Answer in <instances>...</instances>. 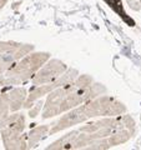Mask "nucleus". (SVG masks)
<instances>
[{
    "label": "nucleus",
    "instance_id": "f257e3e1",
    "mask_svg": "<svg viewBox=\"0 0 141 150\" xmlns=\"http://www.w3.org/2000/svg\"><path fill=\"white\" fill-rule=\"evenodd\" d=\"M105 93L106 88L100 83H92L89 88H82L75 79L71 84L58 88L48 94V99L44 104L41 118L49 119L60 115L89 100L104 95Z\"/></svg>",
    "mask_w": 141,
    "mask_h": 150
},
{
    "label": "nucleus",
    "instance_id": "f03ea898",
    "mask_svg": "<svg viewBox=\"0 0 141 150\" xmlns=\"http://www.w3.org/2000/svg\"><path fill=\"white\" fill-rule=\"evenodd\" d=\"M50 56L51 55L46 51H37V53L31 51L19 60L6 73L0 75V85H19L29 79H32L37 70L50 59Z\"/></svg>",
    "mask_w": 141,
    "mask_h": 150
},
{
    "label": "nucleus",
    "instance_id": "7ed1b4c3",
    "mask_svg": "<svg viewBox=\"0 0 141 150\" xmlns=\"http://www.w3.org/2000/svg\"><path fill=\"white\" fill-rule=\"evenodd\" d=\"M78 76H79V71H78V70L70 68V69L65 70V71L60 75L58 79H55L54 81L48 83V84H43V85L34 86V89L30 91V94L26 98L24 108H26V109H30V108L34 105V103L39 100L40 98H43L44 95H48L49 93L54 91L55 89H58V88H61V86L68 85V84H71Z\"/></svg>",
    "mask_w": 141,
    "mask_h": 150
},
{
    "label": "nucleus",
    "instance_id": "20e7f679",
    "mask_svg": "<svg viewBox=\"0 0 141 150\" xmlns=\"http://www.w3.org/2000/svg\"><path fill=\"white\" fill-rule=\"evenodd\" d=\"M68 69L66 64L63 63L59 59H49L43 67H41L37 73L32 76L31 83L32 85H43V84H48L58 79L65 70Z\"/></svg>",
    "mask_w": 141,
    "mask_h": 150
},
{
    "label": "nucleus",
    "instance_id": "39448f33",
    "mask_svg": "<svg viewBox=\"0 0 141 150\" xmlns=\"http://www.w3.org/2000/svg\"><path fill=\"white\" fill-rule=\"evenodd\" d=\"M34 50V45L31 44H21L16 48L0 54V75L6 73L9 69L13 68L19 60L23 59L25 55Z\"/></svg>",
    "mask_w": 141,
    "mask_h": 150
},
{
    "label": "nucleus",
    "instance_id": "423d86ee",
    "mask_svg": "<svg viewBox=\"0 0 141 150\" xmlns=\"http://www.w3.org/2000/svg\"><path fill=\"white\" fill-rule=\"evenodd\" d=\"M3 144L8 150H24L27 149V135L11 130H0Z\"/></svg>",
    "mask_w": 141,
    "mask_h": 150
},
{
    "label": "nucleus",
    "instance_id": "0eeeda50",
    "mask_svg": "<svg viewBox=\"0 0 141 150\" xmlns=\"http://www.w3.org/2000/svg\"><path fill=\"white\" fill-rule=\"evenodd\" d=\"M25 129V116L21 112L8 115L5 119L0 121V130H11L18 133H24Z\"/></svg>",
    "mask_w": 141,
    "mask_h": 150
},
{
    "label": "nucleus",
    "instance_id": "6e6552de",
    "mask_svg": "<svg viewBox=\"0 0 141 150\" xmlns=\"http://www.w3.org/2000/svg\"><path fill=\"white\" fill-rule=\"evenodd\" d=\"M9 95V104H10V111L15 112L25 105L27 94L25 88H13L8 93Z\"/></svg>",
    "mask_w": 141,
    "mask_h": 150
},
{
    "label": "nucleus",
    "instance_id": "1a4fd4ad",
    "mask_svg": "<svg viewBox=\"0 0 141 150\" xmlns=\"http://www.w3.org/2000/svg\"><path fill=\"white\" fill-rule=\"evenodd\" d=\"M79 133H80L79 130H73L71 133L65 134L64 137L58 139L53 144H50L46 149H49V150L50 149H54V150H70V149H74V145H75V142H76V138H78Z\"/></svg>",
    "mask_w": 141,
    "mask_h": 150
},
{
    "label": "nucleus",
    "instance_id": "9d476101",
    "mask_svg": "<svg viewBox=\"0 0 141 150\" xmlns=\"http://www.w3.org/2000/svg\"><path fill=\"white\" fill-rule=\"evenodd\" d=\"M50 126L49 125H37L34 129L30 130L27 134V149H32L39 144L41 140H44L49 135Z\"/></svg>",
    "mask_w": 141,
    "mask_h": 150
},
{
    "label": "nucleus",
    "instance_id": "9b49d317",
    "mask_svg": "<svg viewBox=\"0 0 141 150\" xmlns=\"http://www.w3.org/2000/svg\"><path fill=\"white\" fill-rule=\"evenodd\" d=\"M134 134H135V131H131L130 129H126V128L116 130L115 133H112L109 137V143L111 145V148L129 142V140L134 137Z\"/></svg>",
    "mask_w": 141,
    "mask_h": 150
},
{
    "label": "nucleus",
    "instance_id": "f8f14e48",
    "mask_svg": "<svg viewBox=\"0 0 141 150\" xmlns=\"http://www.w3.org/2000/svg\"><path fill=\"white\" fill-rule=\"evenodd\" d=\"M104 1L111 8V10H114L117 15L121 18V20L125 21L129 26H135V21L133 18H130L128 15V13L125 11L124 5H123V1L121 0H104Z\"/></svg>",
    "mask_w": 141,
    "mask_h": 150
},
{
    "label": "nucleus",
    "instance_id": "ddd939ff",
    "mask_svg": "<svg viewBox=\"0 0 141 150\" xmlns=\"http://www.w3.org/2000/svg\"><path fill=\"white\" fill-rule=\"evenodd\" d=\"M111 145L109 143V138H99V139H91V142L89 143L86 149H94V150H106L110 149Z\"/></svg>",
    "mask_w": 141,
    "mask_h": 150
},
{
    "label": "nucleus",
    "instance_id": "4468645a",
    "mask_svg": "<svg viewBox=\"0 0 141 150\" xmlns=\"http://www.w3.org/2000/svg\"><path fill=\"white\" fill-rule=\"evenodd\" d=\"M10 111V104H9V95L8 93L0 94V121L4 120L9 115Z\"/></svg>",
    "mask_w": 141,
    "mask_h": 150
},
{
    "label": "nucleus",
    "instance_id": "2eb2a0df",
    "mask_svg": "<svg viewBox=\"0 0 141 150\" xmlns=\"http://www.w3.org/2000/svg\"><path fill=\"white\" fill-rule=\"evenodd\" d=\"M19 45H20V43H16V41H0V54L6 53V51L16 48Z\"/></svg>",
    "mask_w": 141,
    "mask_h": 150
},
{
    "label": "nucleus",
    "instance_id": "dca6fc26",
    "mask_svg": "<svg viewBox=\"0 0 141 150\" xmlns=\"http://www.w3.org/2000/svg\"><path fill=\"white\" fill-rule=\"evenodd\" d=\"M41 108H43V103L39 101V103H36V105H32L31 106V109L29 111V115H30V118H36L37 115H39V112L41 110Z\"/></svg>",
    "mask_w": 141,
    "mask_h": 150
},
{
    "label": "nucleus",
    "instance_id": "f3484780",
    "mask_svg": "<svg viewBox=\"0 0 141 150\" xmlns=\"http://www.w3.org/2000/svg\"><path fill=\"white\" fill-rule=\"evenodd\" d=\"M128 1V5L135 11L141 10V0H126Z\"/></svg>",
    "mask_w": 141,
    "mask_h": 150
},
{
    "label": "nucleus",
    "instance_id": "a211bd4d",
    "mask_svg": "<svg viewBox=\"0 0 141 150\" xmlns=\"http://www.w3.org/2000/svg\"><path fill=\"white\" fill-rule=\"evenodd\" d=\"M6 3H8V0H0V9H3L4 6H5Z\"/></svg>",
    "mask_w": 141,
    "mask_h": 150
}]
</instances>
